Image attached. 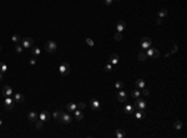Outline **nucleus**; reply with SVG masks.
Here are the masks:
<instances>
[{
	"mask_svg": "<svg viewBox=\"0 0 187 138\" xmlns=\"http://www.w3.org/2000/svg\"><path fill=\"white\" fill-rule=\"evenodd\" d=\"M45 50H46L47 52H55V51L57 50V44H56L55 41H52V40H49V41H46V44H45Z\"/></svg>",
	"mask_w": 187,
	"mask_h": 138,
	"instance_id": "obj_1",
	"label": "nucleus"
},
{
	"mask_svg": "<svg viewBox=\"0 0 187 138\" xmlns=\"http://www.w3.org/2000/svg\"><path fill=\"white\" fill-rule=\"evenodd\" d=\"M59 121L64 124H69L73 119H71V116L68 113V112H60V117H59Z\"/></svg>",
	"mask_w": 187,
	"mask_h": 138,
	"instance_id": "obj_2",
	"label": "nucleus"
},
{
	"mask_svg": "<svg viewBox=\"0 0 187 138\" xmlns=\"http://www.w3.org/2000/svg\"><path fill=\"white\" fill-rule=\"evenodd\" d=\"M14 104H15V101H14V98H11V96H8V97H5V100H4V106H5V109H8V111H11V109L14 108Z\"/></svg>",
	"mask_w": 187,
	"mask_h": 138,
	"instance_id": "obj_3",
	"label": "nucleus"
},
{
	"mask_svg": "<svg viewBox=\"0 0 187 138\" xmlns=\"http://www.w3.org/2000/svg\"><path fill=\"white\" fill-rule=\"evenodd\" d=\"M146 55L156 60V59H158V57H160V51H158L157 49H153V47H149V49H147V51H146Z\"/></svg>",
	"mask_w": 187,
	"mask_h": 138,
	"instance_id": "obj_4",
	"label": "nucleus"
},
{
	"mask_svg": "<svg viewBox=\"0 0 187 138\" xmlns=\"http://www.w3.org/2000/svg\"><path fill=\"white\" fill-rule=\"evenodd\" d=\"M147 107V103L145 102V100H141L140 97L136 98V102L134 104V108H137V109H146Z\"/></svg>",
	"mask_w": 187,
	"mask_h": 138,
	"instance_id": "obj_5",
	"label": "nucleus"
},
{
	"mask_svg": "<svg viewBox=\"0 0 187 138\" xmlns=\"http://www.w3.org/2000/svg\"><path fill=\"white\" fill-rule=\"evenodd\" d=\"M33 44H34L33 37H25V39L21 40V46L25 47V49H30V47H33Z\"/></svg>",
	"mask_w": 187,
	"mask_h": 138,
	"instance_id": "obj_6",
	"label": "nucleus"
},
{
	"mask_svg": "<svg viewBox=\"0 0 187 138\" xmlns=\"http://www.w3.org/2000/svg\"><path fill=\"white\" fill-rule=\"evenodd\" d=\"M151 45H152V40H151L150 37H147V36L142 37V40H141V47H142V49L147 50L149 47H151Z\"/></svg>",
	"mask_w": 187,
	"mask_h": 138,
	"instance_id": "obj_7",
	"label": "nucleus"
},
{
	"mask_svg": "<svg viewBox=\"0 0 187 138\" xmlns=\"http://www.w3.org/2000/svg\"><path fill=\"white\" fill-rule=\"evenodd\" d=\"M59 71H60V73H61L63 76H66V75L70 72V65H69V64H66V62L61 64V65H60V67H59Z\"/></svg>",
	"mask_w": 187,
	"mask_h": 138,
	"instance_id": "obj_8",
	"label": "nucleus"
},
{
	"mask_svg": "<svg viewBox=\"0 0 187 138\" xmlns=\"http://www.w3.org/2000/svg\"><path fill=\"white\" fill-rule=\"evenodd\" d=\"M117 100L120 102H125L127 100V93L125 91H122V90H118V92H117Z\"/></svg>",
	"mask_w": 187,
	"mask_h": 138,
	"instance_id": "obj_9",
	"label": "nucleus"
},
{
	"mask_svg": "<svg viewBox=\"0 0 187 138\" xmlns=\"http://www.w3.org/2000/svg\"><path fill=\"white\" fill-rule=\"evenodd\" d=\"M125 28H126V24H125L123 20H120V21L117 23V25H116V30H117V33H122V31L125 30Z\"/></svg>",
	"mask_w": 187,
	"mask_h": 138,
	"instance_id": "obj_10",
	"label": "nucleus"
},
{
	"mask_svg": "<svg viewBox=\"0 0 187 138\" xmlns=\"http://www.w3.org/2000/svg\"><path fill=\"white\" fill-rule=\"evenodd\" d=\"M11 95H13V88L10 86H4V88H3V96L8 97V96H11Z\"/></svg>",
	"mask_w": 187,
	"mask_h": 138,
	"instance_id": "obj_11",
	"label": "nucleus"
},
{
	"mask_svg": "<svg viewBox=\"0 0 187 138\" xmlns=\"http://www.w3.org/2000/svg\"><path fill=\"white\" fill-rule=\"evenodd\" d=\"M135 117H136V119H144V118L146 117V112H145V109H139V111L136 112Z\"/></svg>",
	"mask_w": 187,
	"mask_h": 138,
	"instance_id": "obj_12",
	"label": "nucleus"
},
{
	"mask_svg": "<svg viewBox=\"0 0 187 138\" xmlns=\"http://www.w3.org/2000/svg\"><path fill=\"white\" fill-rule=\"evenodd\" d=\"M49 118H50V116H49V113H47L46 111L40 112V114H39V119H41L42 122H45V121H49Z\"/></svg>",
	"mask_w": 187,
	"mask_h": 138,
	"instance_id": "obj_13",
	"label": "nucleus"
},
{
	"mask_svg": "<svg viewBox=\"0 0 187 138\" xmlns=\"http://www.w3.org/2000/svg\"><path fill=\"white\" fill-rule=\"evenodd\" d=\"M91 108L94 111H99L100 109V102L96 100V98H92L91 100Z\"/></svg>",
	"mask_w": 187,
	"mask_h": 138,
	"instance_id": "obj_14",
	"label": "nucleus"
},
{
	"mask_svg": "<svg viewBox=\"0 0 187 138\" xmlns=\"http://www.w3.org/2000/svg\"><path fill=\"white\" fill-rule=\"evenodd\" d=\"M110 64L111 65H117L118 64V55L117 54H111L110 55Z\"/></svg>",
	"mask_w": 187,
	"mask_h": 138,
	"instance_id": "obj_15",
	"label": "nucleus"
},
{
	"mask_svg": "<svg viewBox=\"0 0 187 138\" xmlns=\"http://www.w3.org/2000/svg\"><path fill=\"white\" fill-rule=\"evenodd\" d=\"M28 118L31 121V122H35L37 118H39V114H37L36 112H34V111H31V112H29L28 113Z\"/></svg>",
	"mask_w": 187,
	"mask_h": 138,
	"instance_id": "obj_16",
	"label": "nucleus"
},
{
	"mask_svg": "<svg viewBox=\"0 0 187 138\" xmlns=\"http://www.w3.org/2000/svg\"><path fill=\"white\" fill-rule=\"evenodd\" d=\"M157 15H158L160 19H165V18L168 15V11H167V9H161V10H158Z\"/></svg>",
	"mask_w": 187,
	"mask_h": 138,
	"instance_id": "obj_17",
	"label": "nucleus"
},
{
	"mask_svg": "<svg viewBox=\"0 0 187 138\" xmlns=\"http://www.w3.org/2000/svg\"><path fill=\"white\" fill-rule=\"evenodd\" d=\"M135 86H136V88L141 90V88H144V87H145V81H144L142 78H139V80H136Z\"/></svg>",
	"mask_w": 187,
	"mask_h": 138,
	"instance_id": "obj_18",
	"label": "nucleus"
},
{
	"mask_svg": "<svg viewBox=\"0 0 187 138\" xmlns=\"http://www.w3.org/2000/svg\"><path fill=\"white\" fill-rule=\"evenodd\" d=\"M75 118L77 119V121H81L82 118H84V113L81 112V109H75Z\"/></svg>",
	"mask_w": 187,
	"mask_h": 138,
	"instance_id": "obj_19",
	"label": "nucleus"
},
{
	"mask_svg": "<svg viewBox=\"0 0 187 138\" xmlns=\"http://www.w3.org/2000/svg\"><path fill=\"white\" fill-rule=\"evenodd\" d=\"M66 109L70 111V112H74L75 109H77V106H76V103H74V102H70V103L66 104Z\"/></svg>",
	"mask_w": 187,
	"mask_h": 138,
	"instance_id": "obj_20",
	"label": "nucleus"
},
{
	"mask_svg": "<svg viewBox=\"0 0 187 138\" xmlns=\"http://www.w3.org/2000/svg\"><path fill=\"white\" fill-rule=\"evenodd\" d=\"M14 101L15 102H23L24 101V95H21V93H15V96H14Z\"/></svg>",
	"mask_w": 187,
	"mask_h": 138,
	"instance_id": "obj_21",
	"label": "nucleus"
},
{
	"mask_svg": "<svg viewBox=\"0 0 187 138\" xmlns=\"http://www.w3.org/2000/svg\"><path fill=\"white\" fill-rule=\"evenodd\" d=\"M132 112H134V106H132V104H126V106H125V113L131 114Z\"/></svg>",
	"mask_w": 187,
	"mask_h": 138,
	"instance_id": "obj_22",
	"label": "nucleus"
},
{
	"mask_svg": "<svg viewBox=\"0 0 187 138\" xmlns=\"http://www.w3.org/2000/svg\"><path fill=\"white\" fill-rule=\"evenodd\" d=\"M140 93H141V92H140V90H139V88H136V90H134V91L131 92V97L136 100V98H139V97H140Z\"/></svg>",
	"mask_w": 187,
	"mask_h": 138,
	"instance_id": "obj_23",
	"label": "nucleus"
},
{
	"mask_svg": "<svg viewBox=\"0 0 187 138\" xmlns=\"http://www.w3.org/2000/svg\"><path fill=\"white\" fill-rule=\"evenodd\" d=\"M173 128H175V129H177V131H180V129L182 128V122H181V121H178V119H177V121H175V122H173Z\"/></svg>",
	"mask_w": 187,
	"mask_h": 138,
	"instance_id": "obj_24",
	"label": "nucleus"
},
{
	"mask_svg": "<svg viewBox=\"0 0 187 138\" xmlns=\"http://www.w3.org/2000/svg\"><path fill=\"white\" fill-rule=\"evenodd\" d=\"M137 59H139L140 61H145V60L147 59V55H146L145 52L140 51V52H139V55H137Z\"/></svg>",
	"mask_w": 187,
	"mask_h": 138,
	"instance_id": "obj_25",
	"label": "nucleus"
},
{
	"mask_svg": "<svg viewBox=\"0 0 187 138\" xmlns=\"http://www.w3.org/2000/svg\"><path fill=\"white\" fill-rule=\"evenodd\" d=\"M125 136H126V133L123 132V129H120V128L116 129V137L117 138H123Z\"/></svg>",
	"mask_w": 187,
	"mask_h": 138,
	"instance_id": "obj_26",
	"label": "nucleus"
},
{
	"mask_svg": "<svg viewBox=\"0 0 187 138\" xmlns=\"http://www.w3.org/2000/svg\"><path fill=\"white\" fill-rule=\"evenodd\" d=\"M8 71V65L6 64H4V62H0V72H6Z\"/></svg>",
	"mask_w": 187,
	"mask_h": 138,
	"instance_id": "obj_27",
	"label": "nucleus"
},
{
	"mask_svg": "<svg viewBox=\"0 0 187 138\" xmlns=\"http://www.w3.org/2000/svg\"><path fill=\"white\" fill-rule=\"evenodd\" d=\"M35 127H36L37 129H42V121L41 119L37 118L36 121H35Z\"/></svg>",
	"mask_w": 187,
	"mask_h": 138,
	"instance_id": "obj_28",
	"label": "nucleus"
},
{
	"mask_svg": "<svg viewBox=\"0 0 187 138\" xmlns=\"http://www.w3.org/2000/svg\"><path fill=\"white\" fill-rule=\"evenodd\" d=\"M11 40H13L14 42H16V44H19L21 39H20V36H19V35H18V34H14V35H13V36H11Z\"/></svg>",
	"mask_w": 187,
	"mask_h": 138,
	"instance_id": "obj_29",
	"label": "nucleus"
},
{
	"mask_svg": "<svg viewBox=\"0 0 187 138\" xmlns=\"http://www.w3.org/2000/svg\"><path fill=\"white\" fill-rule=\"evenodd\" d=\"M115 88H116V90H122V88H123V82L117 81V82L115 83Z\"/></svg>",
	"mask_w": 187,
	"mask_h": 138,
	"instance_id": "obj_30",
	"label": "nucleus"
},
{
	"mask_svg": "<svg viewBox=\"0 0 187 138\" xmlns=\"http://www.w3.org/2000/svg\"><path fill=\"white\" fill-rule=\"evenodd\" d=\"M113 39H115L116 41H121V40H122V34H121V33H116V34L113 35Z\"/></svg>",
	"mask_w": 187,
	"mask_h": 138,
	"instance_id": "obj_31",
	"label": "nucleus"
},
{
	"mask_svg": "<svg viewBox=\"0 0 187 138\" xmlns=\"http://www.w3.org/2000/svg\"><path fill=\"white\" fill-rule=\"evenodd\" d=\"M15 52H16V54H21V52H23V46L18 44V45L15 46Z\"/></svg>",
	"mask_w": 187,
	"mask_h": 138,
	"instance_id": "obj_32",
	"label": "nucleus"
},
{
	"mask_svg": "<svg viewBox=\"0 0 187 138\" xmlns=\"http://www.w3.org/2000/svg\"><path fill=\"white\" fill-rule=\"evenodd\" d=\"M31 52H33V55H34V56H39V55H40V49H37V47H33Z\"/></svg>",
	"mask_w": 187,
	"mask_h": 138,
	"instance_id": "obj_33",
	"label": "nucleus"
},
{
	"mask_svg": "<svg viewBox=\"0 0 187 138\" xmlns=\"http://www.w3.org/2000/svg\"><path fill=\"white\" fill-rule=\"evenodd\" d=\"M76 106H77V109H84V108L86 107V103H85V102H79Z\"/></svg>",
	"mask_w": 187,
	"mask_h": 138,
	"instance_id": "obj_34",
	"label": "nucleus"
},
{
	"mask_svg": "<svg viewBox=\"0 0 187 138\" xmlns=\"http://www.w3.org/2000/svg\"><path fill=\"white\" fill-rule=\"evenodd\" d=\"M177 52V46L175 45V44H172V46H171V51H170V54H176Z\"/></svg>",
	"mask_w": 187,
	"mask_h": 138,
	"instance_id": "obj_35",
	"label": "nucleus"
},
{
	"mask_svg": "<svg viewBox=\"0 0 187 138\" xmlns=\"http://www.w3.org/2000/svg\"><path fill=\"white\" fill-rule=\"evenodd\" d=\"M52 117H54L55 119H59V117H60V111H55V112L52 113Z\"/></svg>",
	"mask_w": 187,
	"mask_h": 138,
	"instance_id": "obj_36",
	"label": "nucleus"
},
{
	"mask_svg": "<svg viewBox=\"0 0 187 138\" xmlns=\"http://www.w3.org/2000/svg\"><path fill=\"white\" fill-rule=\"evenodd\" d=\"M86 44H87L89 46H94V41H92V39L87 37V39H86Z\"/></svg>",
	"mask_w": 187,
	"mask_h": 138,
	"instance_id": "obj_37",
	"label": "nucleus"
},
{
	"mask_svg": "<svg viewBox=\"0 0 187 138\" xmlns=\"http://www.w3.org/2000/svg\"><path fill=\"white\" fill-rule=\"evenodd\" d=\"M141 90H142V95H144V96H149V95H150V91H149V90H146L145 87H144V88H141Z\"/></svg>",
	"mask_w": 187,
	"mask_h": 138,
	"instance_id": "obj_38",
	"label": "nucleus"
},
{
	"mask_svg": "<svg viewBox=\"0 0 187 138\" xmlns=\"http://www.w3.org/2000/svg\"><path fill=\"white\" fill-rule=\"evenodd\" d=\"M112 70V66H111V64H107V65H106V66H105V71H106V72H110V71H111Z\"/></svg>",
	"mask_w": 187,
	"mask_h": 138,
	"instance_id": "obj_39",
	"label": "nucleus"
},
{
	"mask_svg": "<svg viewBox=\"0 0 187 138\" xmlns=\"http://www.w3.org/2000/svg\"><path fill=\"white\" fill-rule=\"evenodd\" d=\"M29 64H30V65H35V64H36V57L34 56L33 59H30V60H29Z\"/></svg>",
	"mask_w": 187,
	"mask_h": 138,
	"instance_id": "obj_40",
	"label": "nucleus"
},
{
	"mask_svg": "<svg viewBox=\"0 0 187 138\" xmlns=\"http://www.w3.org/2000/svg\"><path fill=\"white\" fill-rule=\"evenodd\" d=\"M104 1H105L106 5H111L112 3H113V0H104Z\"/></svg>",
	"mask_w": 187,
	"mask_h": 138,
	"instance_id": "obj_41",
	"label": "nucleus"
},
{
	"mask_svg": "<svg viewBox=\"0 0 187 138\" xmlns=\"http://www.w3.org/2000/svg\"><path fill=\"white\" fill-rule=\"evenodd\" d=\"M162 23H163V20H162V19H160V18L156 20V24H157V25H160V24H162Z\"/></svg>",
	"mask_w": 187,
	"mask_h": 138,
	"instance_id": "obj_42",
	"label": "nucleus"
},
{
	"mask_svg": "<svg viewBox=\"0 0 187 138\" xmlns=\"http://www.w3.org/2000/svg\"><path fill=\"white\" fill-rule=\"evenodd\" d=\"M3 80V72H0V81Z\"/></svg>",
	"mask_w": 187,
	"mask_h": 138,
	"instance_id": "obj_43",
	"label": "nucleus"
},
{
	"mask_svg": "<svg viewBox=\"0 0 187 138\" xmlns=\"http://www.w3.org/2000/svg\"><path fill=\"white\" fill-rule=\"evenodd\" d=\"M1 124H3V122H1V119H0V126H1Z\"/></svg>",
	"mask_w": 187,
	"mask_h": 138,
	"instance_id": "obj_44",
	"label": "nucleus"
},
{
	"mask_svg": "<svg viewBox=\"0 0 187 138\" xmlns=\"http://www.w3.org/2000/svg\"><path fill=\"white\" fill-rule=\"evenodd\" d=\"M0 51H1V45H0Z\"/></svg>",
	"mask_w": 187,
	"mask_h": 138,
	"instance_id": "obj_45",
	"label": "nucleus"
},
{
	"mask_svg": "<svg viewBox=\"0 0 187 138\" xmlns=\"http://www.w3.org/2000/svg\"><path fill=\"white\" fill-rule=\"evenodd\" d=\"M116 1H120V0H116Z\"/></svg>",
	"mask_w": 187,
	"mask_h": 138,
	"instance_id": "obj_46",
	"label": "nucleus"
}]
</instances>
